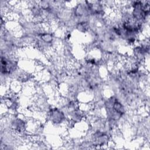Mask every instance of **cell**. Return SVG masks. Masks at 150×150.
<instances>
[{
	"label": "cell",
	"mask_w": 150,
	"mask_h": 150,
	"mask_svg": "<svg viewBox=\"0 0 150 150\" xmlns=\"http://www.w3.org/2000/svg\"><path fill=\"white\" fill-rule=\"evenodd\" d=\"M47 118L54 125H60L64 123L66 116L63 111L58 107H50L47 111Z\"/></svg>",
	"instance_id": "obj_1"
}]
</instances>
